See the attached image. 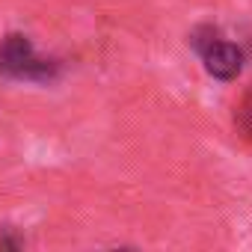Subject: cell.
<instances>
[{
  "label": "cell",
  "instance_id": "6da1fadb",
  "mask_svg": "<svg viewBox=\"0 0 252 252\" xmlns=\"http://www.w3.org/2000/svg\"><path fill=\"white\" fill-rule=\"evenodd\" d=\"M0 71L12 80H36L48 83L57 77L60 65L54 60H45L36 54L33 42L24 33H9L0 42Z\"/></svg>",
  "mask_w": 252,
  "mask_h": 252
},
{
  "label": "cell",
  "instance_id": "7a4b0ae2",
  "mask_svg": "<svg viewBox=\"0 0 252 252\" xmlns=\"http://www.w3.org/2000/svg\"><path fill=\"white\" fill-rule=\"evenodd\" d=\"M190 45L202 57L208 74H214L217 80H234L240 74V68H243V51L234 42L222 39L217 27H211V24L196 27L190 33Z\"/></svg>",
  "mask_w": 252,
  "mask_h": 252
},
{
  "label": "cell",
  "instance_id": "3957f363",
  "mask_svg": "<svg viewBox=\"0 0 252 252\" xmlns=\"http://www.w3.org/2000/svg\"><path fill=\"white\" fill-rule=\"evenodd\" d=\"M234 128H237V134L252 146V86L243 92V98H240L237 107H234Z\"/></svg>",
  "mask_w": 252,
  "mask_h": 252
}]
</instances>
